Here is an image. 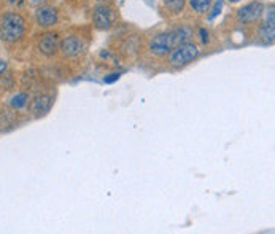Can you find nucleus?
<instances>
[{
	"label": "nucleus",
	"instance_id": "13",
	"mask_svg": "<svg viewBox=\"0 0 275 234\" xmlns=\"http://www.w3.org/2000/svg\"><path fill=\"white\" fill-rule=\"evenodd\" d=\"M164 3L172 13H179V11H182V8L184 5V0H164Z\"/></svg>",
	"mask_w": 275,
	"mask_h": 234
},
{
	"label": "nucleus",
	"instance_id": "15",
	"mask_svg": "<svg viewBox=\"0 0 275 234\" xmlns=\"http://www.w3.org/2000/svg\"><path fill=\"white\" fill-rule=\"evenodd\" d=\"M118 78H119V74H111V77L105 78V83H113V82H116Z\"/></svg>",
	"mask_w": 275,
	"mask_h": 234
},
{
	"label": "nucleus",
	"instance_id": "6",
	"mask_svg": "<svg viewBox=\"0 0 275 234\" xmlns=\"http://www.w3.org/2000/svg\"><path fill=\"white\" fill-rule=\"evenodd\" d=\"M59 48V38L56 34H45L38 42V50L46 56H53Z\"/></svg>",
	"mask_w": 275,
	"mask_h": 234
},
{
	"label": "nucleus",
	"instance_id": "14",
	"mask_svg": "<svg viewBox=\"0 0 275 234\" xmlns=\"http://www.w3.org/2000/svg\"><path fill=\"white\" fill-rule=\"evenodd\" d=\"M221 8H223V0H216L215 5H213V10H212V13H210V19H213L216 14H220Z\"/></svg>",
	"mask_w": 275,
	"mask_h": 234
},
{
	"label": "nucleus",
	"instance_id": "1",
	"mask_svg": "<svg viewBox=\"0 0 275 234\" xmlns=\"http://www.w3.org/2000/svg\"><path fill=\"white\" fill-rule=\"evenodd\" d=\"M191 29L189 27H179V29H174L171 32H166V34H159L155 38L151 40L150 43V51L156 56H163L167 51L174 50L175 46H179L184 42H188L189 37H191Z\"/></svg>",
	"mask_w": 275,
	"mask_h": 234
},
{
	"label": "nucleus",
	"instance_id": "9",
	"mask_svg": "<svg viewBox=\"0 0 275 234\" xmlns=\"http://www.w3.org/2000/svg\"><path fill=\"white\" fill-rule=\"evenodd\" d=\"M274 6H271V10L268 13V19H266V22L263 24V27H261V35L264 38V42H268V43H272L274 42Z\"/></svg>",
	"mask_w": 275,
	"mask_h": 234
},
{
	"label": "nucleus",
	"instance_id": "10",
	"mask_svg": "<svg viewBox=\"0 0 275 234\" xmlns=\"http://www.w3.org/2000/svg\"><path fill=\"white\" fill-rule=\"evenodd\" d=\"M51 106H53V101L50 96H38V98L32 102V112H34L35 115H43L51 109Z\"/></svg>",
	"mask_w": 275,
	"mask_h": 234
},
{
	"label": "nucleus",
	"instance_id": "7",
	"mask_svg": "<svg viewBox=\"0 0 275 234\" xmlns=\"http://www.w3.org/2000/svg\"><path fill=\"white\" fill-rule=\"evenodd\" d=\"M263 5L261 3H250L239 10V19L245 22H253L261 16Z\"/></svg>",
	"mask_w": 275,
	"mask_h": 234
},
{
	"label": "nucleus",
	"instance_id": "17",
	"mask_svg": "<svg viewBox=\"0 0 275 234\" xmlns=\"http://www.w3.org/2000/svg\"><path fill=\"white\" fill-rule=\"evenodd\" d=\"M30 5H34V6H40V5H43L46 0H29Z\"/></svg>",
	"mask_w": 275,
	"mask_h": 234
},
{
	"label": "nucleus",
	"instance_id": "12",
	"mask_svg": "<svg viewBox=\"0 0 275 234\" xmlns=\"http://www.w3.org/2000/svg\"><path fill=\"white\" fill-rule=\"evenodd\" d=\"M27 99H29V96L27 94H24V93H21V94H16L14 98L11 99V107L13 109H21V107H24L26 106V102H27Z\"/></svg>",
	"mask_w": 275,
	"mask_h": 234
},
{
	"label": "nucleus",
	"instance_id": "8",
	"mask_svg": "<svg viewBox=\"0 0 275 234\" xmlns=\"http://www.w3.org/2000/svg\"><path fill=\"white\" fill-rule=\"evenodd\" d=\"M83 48H85L83 42L75 35H70L62 42V53L67 56H78L83 51Z\"/></svg>",
	"mask_w": 275,
	"mask_h": 234
},
{
	"label": "nucleus",
	"instance_id": "2",
	"mask_svg": "<svg viewBox=\"0 0 275 234\" xmlns=\"http://www.w3.org/2000/svg\"><path fill=\"white\" fill-rule=\"evenodd\" d=\"M24 30H26V22L18 13H6L0 21V37L5 42H18L24 35Z\"/></svg>",
	"mask_w": 275,
	"mask_h": 234
},
{
	"label": "nucleus",
	"instance_id": "19",
	"mask_svg": "<svg viewBox=\"0 0 275 234\" xmlns=\"http://www.w3.org/2000/svg\"><path fill=\"white\" fill-rule=\"evenodd\" d=\"M229 2H232V3H236V2H239V0H229Z\"/></svg>",
	"mask_w": 275,
	"mask_h": 234
},
{
	"label": "nucleus",
	"instance_id": "11",
	"mask_svg": "<svg viewBox=\"0 0 275 234\" xmlns=\"http://www.w3.org/2000/svg\"><path fill=\"white\" fill-rule=\"evenodd\" d=\"M189 3L197 13H204V11L208 10V6H210V3H212V0H189Z\"/></svg>",
	"mask_w": 275,
	"mask_h": 234
},
{
	"label": "nucleus",
	"instance_id": "5",
	"mask_svg": "<svg viewBox=\"0 0 275 234\" xmlns=\"http://www.w3.org/2000/svg\"><path fill=\"white\" fill-rule=\"evenodd\" d=\"M35 19L42 27L54 26L56 21H58V11L53 6H40L35 13Z\"/></svg>",
	"mask_w": 275,
	"mask_h": 234
},
{
	"label": "nucleus",
	"instance_id": "3",
	"mask_svg": "<svg viewBox=\"0 0 275 234\" xmlns=\"http://www.w3.org/2000/svg\"><path fill=\"white\" fill-rule=\"evenodd\" d=\"M197 54H199V50L196 45L184 42L174 48V51L171 53V58H169V62H171L172 67H182L189 64L192 59H196Z\"/></svg>",
	"mask_w": 275,
	"mask_h": 234
},
{
	"label": "nucleus",
	"instance_id": "16",
	"mask_svg": "<svg viewBox=\"0 0 275 234\" xmlns=\"http://www.w3.org/2000/svg\"><path fill=\"white\" fill-rule=\"evenodd\" d=\"M207 35H208V32L202 29V30H200V38H202V42H204V43L208 42V37H207Z\"/></svg>",
	"mask_w": 275,
	"mask_h": 234
},
{
	"label": "nucleus",
	"instance_id": "18",
	"mask_svg": "<svg viewBox=\"0 0 275 234\" xmlns=\"http://www.w3.org/2000/svg\"><path fill=\"white\" fill-rule=\"evenodd\" d=\"M5 69H6V62H5V61H2V59H0V75L3 74V72H5Z\"/></svg>",
	"mask_w": 275,
	"mask_h": 234
},
{
	"label": "nucleus",
	"instance_id": "4",
	"mask_svg": "<svg viewBox=\"0 0 275 234\" xmlns=\"http://www.w3.org/2000/svg\"><path fill=\"white\" fill-rule=\"evenodd\" d=\"M94 24L97 29H108L113 24V13L108 6L99 5L94 10Z\"/></svg>",
	"mask_w": 275,
	"mask_h": 234
}]
</instances>
